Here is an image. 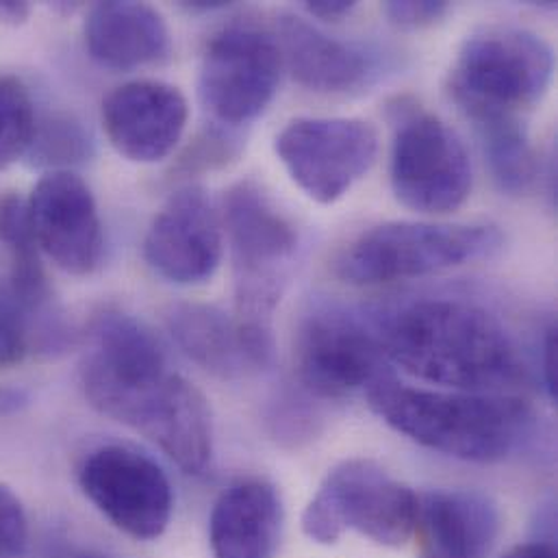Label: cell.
<instances>
[{
    "instance_id": "cell-1",
    "label": "cell",
    "mask_w": 558,
    "mask_h": 558,
    "mask_svg": "<svg viewBox=\"0 0 558 558\" xmlns=\"http://www.w3.org/2000/svg\"><path fill=\"white\" fill-rule=\"evenodd\" d=\"M380 341L387 359L407 374L452 391L511 393L529 383L515 339L472 302H411L387 322Z\"/></svg>"
},
{
    "instance_id": "cell-2",
    "label": "cell",
    "mask_w": 558,
    "mask_h": 558,
    "mask_svg": "<svg viewBox=\"0 0 558 558\" xmlns=\"http://www.w3.org/2000/svg\"><path fill=\"white\" fill-rule=\"evenodd\" d=\"M365 396L372 411L396 433L468 463L505 461L533 426L529 402L513 393L437 391L411 387L389 374Z\"/></svg>"
},
{
    "instance_id": "cell-3",
    "label": "cell",
    "mask_w": 558,
    "mask_h": 558,
    "mask_svg": "<svg viewBox=\"0 0 558 558\" xmlns=\"http://www.w3.org/2000/svg\"><path fill=\"white\" fill-rule=\"evenodd\" d=\"M222 229L235 264V322L257 369L275 359V311L298 248L293 225L255 183L233 185L222 203Z\"/></svg>"
},
{
    "instance_id": "cell-4",
    "label": "cell",
    "mask_w": 558,
    "mask_h": 558,
    "mask_svg": "<svg viewBox=\"0 0 558 558\" xmlns=\"http://www.w3.org/2000/svg\"><path fill=\"white\" fill-rule=\"evenodd\" d=\"M555 54L524 28H492L470 37L450 70V94L474 120L522 118L550 89Z\"/></svg>"
},
{
    "instance_id": "cell-5",
    "label": "cell",
    "mask_w": 558,
    "mask_h": 558,
    "mask_svg": "<svg viewBox=\"0 0 558 558\" xmlns=\"http://www.w3.org/2000/svg\"><path fill=\"white\" fill-rule=\"evenodd\" d=\"M172 374L163 341L140 317L105 311L89 324L81 387L102 415L131 428Z\"/></svg>"
},
{
    "instance_id": "cell-6",
    "label": "cell",
    "mask_w": 558,
    "mask_h": 558,
    "mask_svg": "<svg viewBox=\"0 0 558 558\" xmlns=\"http://www.w3.org/2000/svg\"><path fill=\"white\" fill-rule=\"evenodd\" d=\"M420 496L374 461L352 459L328 472L302 513L308 539L330 546L356 531L378 546L400 548L417 531Z\"/></svg>"
},
{
    "instance_id": "cell-7",
    "label": "cell",
    "mask_w": 558,
    "mask_h": 558,
    "mask_svg": "<svg viewBox=\"0 0 558 558\" xmlns=\"http://www.w3.org/2000/svg\"><path fill=\"white\" fill-rule=\"evenodd\" d=\"M502 233L492 225L385 222L363 233L339 259V277L354 284L422 279L494 257Z\"/></svg>"
},
{
    "instance_id": "cell-8",
    "label": "cell",
    "mask_w": 558,
    "mask_h": 558,
    "mask_svg": "<svg viewBox=\"0 0 558 558\" xmlns=\"http://www.w3.org/2000/svg\"><path fill=\"white\" fill-rule=\"evenodd\" d=\"M275 153L311 201L332 205L376 163L378 135L359 118H295L277 135Z\"/></svg>"
},
{
    "instance_id": "cell-9",
    "label": "cell",
    "mask_w": 558,
    "mask_h": 558,
    "mask_svg": "<svg viewBox=\"0 0 558 558\" xmlns=\"http://www.w3.org/2000/svg\"><path fill=\"white\" fill-rule=\"evenodd\" d=\"M389 174L396 198L417 214L457 211L472 192L465 146L446 122L417 109L398 120Z\"/></svg>"
},
{
    "instance_id": "cell-10",
    "label": "cell",
    "mask_w": 558,
    "mask_h": 558,
    "mask_svg": "<svg viewBox=\"0 0 558 558\" xmlns=\"http://www.w3.org/2000/svg\"><path fill=\"white\" fill-rule=\"evenodd\" d=\"M295 374L315 398L343 400L389 376L380 335L348 311L324 306L308 313L295 339Z\"/></svg>"
},
{
    "instance_id": "cell-11",
    "label": "cell",
    "mask_w": 558,
    "mask_h": 558,
    "mask_svg": "<svg viewBox=\"0 0 558 558\" xmlns=\"http://www.w3.org/2000/svg\"><path fill=\"white\" fill-rule=\"evenodd\" d=\"M78 485L118 531L137 542H155L170 526L174 511L170 478L137 448L107 444L92 450L78 470Z\"/></svg>"
},
{
    "instance_id": "cell-12",
    "label": "cell",
    "mask_w": 558,
    "mask_h": 558,
    "mask_svg": "<svg viewBox=\"0 0 558 558\" xmlns=\"http://www.w3.org/2000/svg\"><path fill=\"white\" fill-rule=\"evenodd\" d=\"M280 68L277 35L253 22H233L216 33L205 50L203 102L222 124H246L275 100Z\"/></svg>"
},
{
    "instance_id": "cell-13",
    "label": "cell",
    "mask_w": 558,
    "mask_h": 558,
    "mask_svg": "<svg viewBox=\"0 0 558 558\" xmlns=\"http://www.w3.org/2000/svg\"><path fill=\"white\" fill-rule=\"evenodd\" d=\"M31 229L44 257L72 277L94 275L105 255V233L89 185L72 170L46 172L26 201Z\"/></svg>"
},
{
    "instance_id": "cell-14",
    "label": "cell",
    "mask_w": 558,
    "mask_h": 558,
    "mask_svg": "<svg viewBox=\"0 0 558 558\" xmlns=\"http://www.w3.org/2000/svg\"><path fill=\"white\" fill-rule=\"evenodd\" d=\"M222 251V218L201 185L177 190L144 240V259L150 270L183 287L211 279L220 268Z\"/></svg>"
},
{
    "instance_id": "cell-15",
    "label": "cell",
    "mask_w": 558,
    "mask_h": 558,
    "mask_svg": "<svg viewBox=\"0 0 558 558\" xmlns=\"http://www.w3.org/2000/svg\"><path fill=\"white\" fill-rule=\"evenodd\" d=\"M190 107L179 87L163 81H129L102 102L105 133L129 161L157 163L181 142Z\"/></svg>"
},
{
    "instance_id": "cell-16",
    "label": "cell",
    "mask_w": 558,
    "mask_h": 558,
    "mask_svg": "<svg viewBox=\"0 0 558 558\" xmlns=\"http://www.w3.org/2000/svg\"><path fill=\"white\" fill-rule=\"evenodd\" d=\"M277 41L291 76L313 92H352L374 74V59L363 48L319 31L300 15L280 17Z\"/></svg>"
},
{
    "instance_id": "cell-17",
    "label": "cell",
    "mask_w": 558,
    "mask_h": 558,
    "mask_svg": "<svg viewBox=\"0 0 558 558\" xmlns=\"http://www.w3.org/2000/svg\"><path fill=\"white\" fill-rule=\"evenodd\" d=\"M282 533V502L275 485L244 478L227 487L209 518L216 558H272Z\"/></svg>"
},
{
    "instance_id": "cell-18",
    "label": "cell",
    "mask_w": 558,
    "mask_h": 558,
    "mask_svg": "<svg viewBox=\"0 0 558 558\" xmlns=\"http://www.w3.org/2000/svg\"><path fill=\"white\" fill-rule=\"evenodd\" d=\"M177 468L203 476L214 461V415L207 398L174 372L157 404L135 428Z\"/></svg>"
},
{
    "instance_id": "cell-19",
    "label": "cell",
    "mask_w": 558,
    "mask_h": 558,
    "mask_svg": "<svg viewBox=\"0 0 558 558\" xmlns=\"http://www.w3.org/2000/svg\"><path fill=\"white\" fill-rule=\"evenodd\" d=\"M83 33L89 57L111 70L150 65L170 52V28L146 2H96L87 11Z\"/></svg>"
},
{
    "instance_id": "cell-20",
    "label": "cell",
    "mask_w": 558,
    "mask_h": 558,
    "mask_svg": "<svg viewBox=\"0 0 558 558\" xmlns=\"http://www.w3.org/2000/svg\"><path fill=\"white\" fill-rule=\"evenodd\" d=\"M426 550L448 558H487L500 533V513L483 494L435 492L420 496Z\"/></svg>"
},
{
    "instance_id": "cell-21",
    "label": "cell",
    "mask_w": 558,
    "mask_h": 558,
    "mask_svg": "<svg viewBox=\"0 0 558 558\" xmlns=\"http://www.w3.org/2000/svg\"><path fill=\"white\" fill-rule=\"evenodd\" d=\"M166 326L181 352L218 378L257 372L242 341L235 317L203 302H179L166 313Z\"/></svg>"
},
{
    "instance_id": "cell-22",
    "label": "cell",
    "mask_w": 558,
    "mask_h": 558,
    "mask_svg": "<svg viewBox=\"0 0 558 558\" xmlns=\"http://www.w3.org/2000/svg\"><path fill=\"white\" fill-rule=\"evenodd\" d=\"M476 126L498 185L509 194L526 192L537 177V157L522 118H489Z\"/></svg>"
},
{
    "instance_id": "cell-23",
    "label": "cell",
    "mask_w": 558,
    "mask_h": 558,
    "mask_svg": "<svg viewBox=\"0 0 558 558\" xmlns=\"http://www.w3.org/2000/svg\"><path fill=\"white\" fill-rule=\"evenodd\" d=\"M94 153V140L72 113H46L37 118L26 159L33 168L48 172L70 170L87 161Z\"/></svg>"
},
{
    "instance_id": "cell-24",
    "label": "cell",
    "mask_w": 558,
    "mask_h": 558,
    "mask_svg": "<svg viewBox=\"0 0 558 558\" xmlns=\"http://www.w3.org/2000/svg\"><path fill=\"white\" fill-rule=\"evenodd\" d=\"M37 124L28 87L11 74H0V172L26 157Z\"/></svg>"
},
{
    "instance_id": "cell-25",
    "label": "cell",
    "mask_w": 558,
    "mask_h": 558,
    "mask_svg": "<svg viewBox=\"0 0 558 558\" xmlns=\"http://www.w3.org/2000/svg\"><path fill=\"white\" fill-rule=\"evenodd\" d=\"M28 354H33V322L0 275V369L20 365Z\"/></svg>"
},
{
    "instance_id": "cell-26",
    "label": "cell",
    "mask_w": 558,
    "mask_h": 558,
    "mask_svg": "<svg viewBox=\"0 0 558 558\" xmlns=\"http://www.w3.org/2000/svg\"><path fill=\"white\" fill-rule=\"evenodd\" d=\"M28 550V515L11 487L0 483V558H22Z\"/></svg>"
},
{
    "instance_id": "cell-27",
    "label": "cell",
    "mask_w": 558,
    "mask_h": 558,
    "mask_svg": "<svg viewBox=\"0 0 558 558\" xmlns=\"http://www.w3.org/2000/svg\"><path fill=\"white\" fill-rule=\"evenodd\" d=\"M383 11L396 26L415 31L437 24L450 11V4L444 0H391L385 2Z\"/></svg>"
},
{
    "instance_id": "cell-28",
    "label": "cell",
    "mask_w": 558,
    "mask_h": 558,
    "mask_svg": "<svg viewBox=\"0 0 558 558\" xmlns=\"http://www.w3.org/2000/svg\"><path fill=\"white\" fill-rule=\"evenodd\" d=\"M557 350L558 335L557 326H550L544 339V356H542V369H544V387L550 396V400H557Z\"/></svg>"
},
{
    "instance_id": "cell-29",
    "label": "cell",
    "mask_w": 558,
    "mask_h": 558,
    "mask_svg": "<svg viewBox=\"0 0 558 558\" xmlns=\"http://www.w3.org/2000/svg\"><path fill=\"white\" fill-rule=\"evenodd\" d=\"M304 11L311 17H317L322 22H339L345 15H350L356 7V2L350 0H308L302 4Z\"/></svg>"
},
{
    "instance_id": "cell-30",
    "label": "cell",
    "mask_w": 558,
    "mask_h": 558,
    "mask_svg": "<svg viewBox=\"0 0 558 558\" xmlns=\"http://www.w3.org/2000/svg\"><path fill=\"white\" fill-rule=\"evenodd\" d=\"M28 402H31L28 391H24L22 387H15V385L0 383V417L20 413L22 409L28 407Z\"/></svg>"
},
{
    "instance_id": "cell-31",
    "label": "cell",
    "mask_w": 558,
    "mask_h": 558,
    "mask_svg": "<svg viewBox=\"0 0 558 558\" xmlns=\"http://www.w3.org/2000/svg\"><path fill=\"white\" fill-rule=\"evenodd\" d=\"M31 4L17 0H0V24L22 26L31 17Z\"/></svg>"
},
{
    "instance_id": "cell-32",
    "label": "cell",
    "mask_w": 558,
    "mask_h": 558,
    "mask_svg": "<svg viewBox=\"0 0 558 558\" xmlns=\"http://www.w3.org/2000/svg\"><path fill=\"white\" fill-rule=\"evenodd\" d=\"M502 558H557V548L550 542H531L511 548Z\"/></svg>"
},
{
    "instance_id": "cell-33",
    "label": "cell",
    "mask_w": 558,
    "mask_h": 558,
    "mask_svg": "<svg viewBox=\"0 0 558 558\" xmlns=\"http://www.w3.org/2000/svg\"><path fill=\"white\" fill-rule=\"evenodd\" d=\"M183 7L187 11L194 13H207V11H220V9H229V2H209V0H196V2H183Z\"/></svg>"
},
{
    "instance_id": "cell-34",
    "label": "cell",
    "mask_w": 558,
    "mask_h": 558,
    "mask_svg": "<svg viewBox=\"0 0 558 558\" xmlns=\"http://www.w3.org/2000/svg\"><path fill=\"white\" fill-rule=\"evenodd\" d=\"M61 558H109L94 550H70L68 555H61Z\"/></svg>"
},
{
    "instance_id": "cell-35",
    "label": "cell",
    "mask_w": 558,
    "mask_h": 558,
    "mask_svg": "<svg viewBox=\"0 0 558 558\" xmlns=\"http://www.w3.org/2000/svg\"><path fill=\"white\" fill-rule=\"evenodd\" d=\"M422 558H448V557H444V555H437V553H430V550H426V553H424V557Z\"/></svg>"
}]
</instances>
